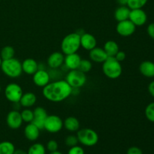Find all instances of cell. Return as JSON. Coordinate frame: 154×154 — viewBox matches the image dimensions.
<instances>
[{"instance_id":"cell-1","label":"cell","mask_w":154,"mask_h":154,"mask_svg":"<svg viewBox=\"0 0 154 154\" xmlns=\"http://www.w3.org/2000/svg\"><path fill=\"white\" fill-rule=\"evenodd\" d=\"M72 93V87L66 80H57L50 82L42 89V95L51 102H61L67 99Z\"/></svg>"},{"instance_id":"cell-2","label":"cell","mask_w":154,"mask_h":154,"mask_svg":"<svg viewBox=\"0 0 154 154\" xmlns=\"http://www.w3.org/2000/svg\"><path fill=\"white\" fill-rule=\"evenodd\" d=\"M81 48V35L72 32L65 36L61 42V51L64 55L75 54Z\"/></svg>"},{"instance_id":"cell-3","label":"cell","mask_w":154,"mask_h":154,"mask_svg":"<svg viewBox=\"0 0 154 154\" xmlns=\"http://www.w3.org/2000/svg\"><path fill=\"white\" fill-rule=\"evenodd\" d=\"M102 72L104 75L110 79H117L122 75L123 68L121 63L117 61L114 57H108L102 63Z\"/></svg>"},{"instance_id":"cell-4","label":"cell","mask_w":154,"mask_h":154,"mask_svg":"<svg viewBox=\"0 0 154 154\" xmlns=\"http://www.w3.org/2000/svg\"><path fill=\"white\" fill-rule=\"evenodd\" d=\"M3 73L10 78H17L22 75V63L17 59L13 58L2 60L1 67Z\"/></svg>"},{"instance_id":"cell-5","label":"cell","mask_w":154,"mask_h":154,"mask_svg":"<svg viewBox=\"0 0 154 154\" xmlns=\"http://www.w3.org/2000/svg\"><path fill=\"white\" fill-rule=\"evenodd\" d=\"M77 138L78 142L86 147H93L99 141L97 132L90 128L79 129L77 132Z\"/></svg>"},{"instance_id":"cell-6","label":"cell","mask_w":154,"mask_h":154,"mask_svg":"<svg viewBox=\"0 0 154 154\" xmlns=\"http://www.w3.org/2000/svg\"><path fill=\"white\" fill-rule=\"evenodd\" d=\"M65 80L72 88L80 89L87 83V75L78 69L69 70Z\"/></svg>"},{"instance_id":"cell-7","label":"cell","mask_w":154,"mask_h":154,"mask_svg":"<svg viewBox=\"0 0 154 154\" xmlns=\"http://www.w3.org/2000/svg\"><path fill=\"white\" fill-rule=\"evenodd\" d=\"M23 94V89L17 83H10L5 89V96L11 103H17L20 102Z\"/></svg>"},{"instance_id":"cell-8","label":"cell","mask_w":154,"mask_h":154,"mask_svg":"<svg viewBox=\"0 0 154 154\" xmlns=\"http://www.w3.org/2000/svg\"><path fill=\"white\" fill-rule=\"evenodd\" d=\"M63 128V120L59 116L53 114L48 115L45 120L44 129L50 133H57Z\"/></svg>"},{"instance_id":"cell-9","label":"cell","mask_w":154,"mask_h":154,"mask_svg":"<svg viewBox=\"0 0 154 154\" xmlns=\"http://www.w3.org/2000/svg\"><path fill=\"white\" fill-rule=\"evenodd\" d=\"M136 27L130 20L128 19L118 22L116 26V31L117 34L122 37H129L135 33Z\"/></svg>"},{"instance_id":"cell-10","label":"cell","mask_w":154,"mask_h":154,"mask_svg":"<svg viewBox=\"0 0 154 154\" xmlns=\"http://www.w3.org/2000/svg\"><path fill=\"white\" fill-rule=\"evenodd\" d=\"M129 20H130L136 26H141L147 23V15L142 8L132 9L129 14Z\"/></svg>"},{"instance_id":"cell-11","label":"cell","mask_w":154,"mask_h":154,"mask_svg":"<svg viewBox=\"0 0 154 154\" xmlns=\"http://www.w3.org/2000/svg\"><path fill=\"white\" fill-rule=\"evenodd\" d=\"M6 123L8 126L11 129H18L20 128L23 123L20 112L17 110H13L8 112L6 117Z\"/></svg>"},{"instance_id":"cell-12","label":"cell","mask_w":154,"mask_h":154,"mask_svg":"<svg viewBox=\"0 0 154 154\" xmlns=\"http://www.w3.org/2000/svg\"><path fill=\"white\" fill-rule=\"evenodd\" d=\"M32 81L35 85L43 88L51 82V76L47 70L39 69L34 75H32Z\"/></svg>"},{"instance_id":"cell-13","label":"cell","mask_w":154,"mask_h":154,"mask_svg":"<svg viewBox=\"0 0 154 154\" xmlns=\"http://www.w3.org/2000/svg\"><path fill=\"white\" fill-rule=\"evenodd\" d=\"M33 114H34V118L32 123L35 125L38 129H44V126H45V120L48 117V114L47 112L46 109L43 107H36L33 110Z\"/></svg>"},{"instance_id":"cell-14","label":"cell","mask_w":154,"mask_h":154,"mask_svg":"<svg viewBox=\"0 0 154 154\" xmlns=\"http://www.w3.org/2000/svg\"><path fill=\"white\" fill-rule=\"evenodd\" d=\"M65 55L62 52L56 51L48 57L47 64L51 69H58L64 64Z\"/></svg>"},{"instance_id":"cell-15","label":"cell","mask_w":154,"mask_h":154,"mask_svg":"<svg viewBox=\"0 0 154 154\" xmlns=\"http://www.w3.org/2000/svg\"><path fill=\"white\" fill-rule=\"evenodd\" d=\"M97 45V41L95 36L90 33L84 32L81 35V47L86 51H91Z\"/></svg>"},{"instance_id":"cell-16","label":"cell","mask_w":154,"mask_h":154,"mask_svg":"<svg viewBox=\"0 0 154 154\" xmlns=\"http://www.w3.org/2000/svg\"><path fill=\"white\" fill-rule=\"evenodd\" d=\"M81 57L78 53L65 55L64 66L67 68L69 71L78 69L80 63H81Z\"/></svg>"},{"instance_id":"cell-17","label":"cell","mask_w":154,"mask_h":154,"mask_svg":"<svg viewBox=\"0 0 154 154\" xmlns=\"http://www.w3.org/2000/svg\"><path fill=\"white\" fill-rule=\"evenodd\" d=\"M89 57L91 61L96 63H103L108 57L103 48H98V47H96L90 51Z\"/></svg>"},{"instance_id":"cell-18","label":"cell","mask_w":154,"mask_h":154,"mask_svg":"<svg viewBox=\"0 0 154 154\" xmlns=\"http://www.w3.org/2000/svg\"><path fill=\"white\" fill-rule=\"evenodd\" d=\"M41 129L32 123H29L24 128V135L30 141H35L39 138Z\"/></svg>"},{"instance_id":"cell-19","label":"cell","mask_w":154,"mask_h":154,"mask_svg":"<svg viewBox=\"0 0 154 154\" xmlns=\"http://www.w3.org/2000/svg\"><path fill=\"white\" fill-rule=\"evenodd\" d=\"M23 72L29 75H32L38 69V63L32 58H27L22 63Z\"/></svg>"},{"instance_id":"cell-20","label":"cell","mask_w":154,"mask_h":154,"mask_svg":"<svg viewBox=\"0 0 154 154\" xmlns=\"http://www.w3.org/2000/svg\"><path fill=\"white\" fill-rule=\"evenodd\" d=\"M139 72L146 78H154V63L149 60L143 61L139 66Z\"/></svg>"},{"instance_id":"cell-21","label":"cell","mask_w":154,"mask_h":154,"mask_svg":"<svg viewBox=\"0 0 154 154\" xmlns=\"http://www.w3.org/2000/svg\"><path fill=\"white\" fill-rule=\"evenodd\" d=\"M36 101H37L36 95L32 92H27L23 94L19 103L23 108H29L34 106L35 104L36 103Z\"/></svg>"},{"instance_id":"cell-22","label":"cell","mask_w":154,"mask_h":154,"mask_svg":"<svg viewBox=\"0 0 154 154\" xmlns=\"http://www.w3.org/2000/svg\"><path fill=\"white\" fill-rule=\"evenodd\" d=\"M80 122L78 120V119L75 117H68L65 119V120L63 121V127H65V129L67 131L70 132H78L80 129Z\"/></svg>"},{"instance_id":"cell-23","label":"cell","mask_w":154,"mask_h":154,"mask_svg":"<svg viewBox=\"0 0 154 154\" xmlns=\"http://www.w3.org/2000/svg\"><path fill=\"white\" fill-rule=\"evenodd\" d=\"M131 9L127 5H120L114 11V18L117 22L126 20L129 17Z\"/></svg>"},{"instance_id":"cell-24","label":"cell","mask_w":154,"mask_h":154,"mask_svg":"<svg viewBox=\"0 0 154 154\" xmlns=\"http://www.w3.org/2000/svg\"><path fill=\"white\" fill-rule=\"evenodd\" d=\"M104 51L107 54L108 57H114L117 53L120 51L119 45L113 40H109L106 42L104 45Z\"/></svg>"},{"instance_id":"cell-25","label":"cell","mask_w":154,"mask_h":154,"mask_svg":"<svg viewBox=\"0 0 154 154\" xmlns=\"http://www.w3.org/2000/svg\"><path fill=\"white\" fill-rule=\"evenodd\" d=\"M16 150L12 142L8 141L0 142V154H14Z\"/></svg>"},{"instance_id":"cell-26","label":"cell","mask_w":154,"mask_h":154,"mask_svg":"<svg viewBox=\"0 0 154 154\" xmlns=\"http://www.w3.org/2000/svg\"><path fill=\"white\" fill-rule=\"evenodd\" d=\"M15 50L11 46H5L0 52V57L2 60H7L14 57Z\"/></svg>"},{"instance_id":"cell-27","label":"cell","mask_w":154,"mask_h":154,"mask_svg":"<svg viewBox=\"0 0 154 154\" xmlns=\"http://www.w3.org/2000/svg\"><path fill=\"white\" fill-rule=\"evenodd\" d=\"M27 154H46V148L41 143H35L30 146Z\"/></svg>"},{"instance_id":"cell-28","label":"cell","mask_w":154,"mask_h":154,"mask_svg":"<svg viewBox=\"0 0 154 154\" xmlns=\"http://www.w3.org/2000/svg\"><path fill=\"white\" fill-rule=\"evenodd\" d=\"M93 64L91 63V60H87V59H81V63H80L79 66H78V70L84 73L87 74L92 69Z\"/></svg>"},{"instance_id":"cell-29","label":"cell","mask_w":154,"mask_h":154,"mask_svg":"<svg viewBox=\"0 0 154 154\" xmlns=\"http://www.w3.org/2000/svg\"><path fill=\"white\" fill-rule=\"evenodd\" d=\"M20 114L23 122L27 123L32 122L33 118H34V114H33V111H32L31 109H29V108H24L20 112Z\"/></svg>"},{"instance_id":"cell-30","label":"cell","mask_w":154,"mask_h":154,"mask_svg":"<svg viewBox=\"0 0 154 154\" xmlns=\"http://www.w3.org/2000/svg\"><path fill=\"white\" fill-rule=\"evenodd\" d=\"M147 1L148 0H128L127 6L131 10L132 9L142 8L147 4Z\"/></svg>"},{"instance_id":"cell-31","label":"cell","mask_w":154,"mask_h":154,"mask_svg":"<svg viewBox=\"0 0 154 154\" xmlns=\"http://www.w3.org/2000/svg\"><path fill=\"white\" fill-rule=\"evenodd\" d=\"M145 117L151 123H154V102H151L147 105L144 111Z\"/></svg>"},{"instance_id":"cell-32","label":"cell","mask_w":154,"mask_h":154,"mask_svg":"<svg viewBox=\"0 0 154 154\" xmlns=\"http://www.w3.org/2000/svg\"><path fill=\"white\" fill-rule=\"evenodd\" d=\"M78 139L77 138V135H69L65 139V144L67 147H72L75 145H78Z\"/></svg>"},{"instance_id":"cell-33","label":"cell","mask_w":154,"mask_h":154,"mask_svg":"<svg viewBox=\"0 0 154 154\" xmlns=\"http://www.w3.org/2000/svg\"><path fill=\"white\" fill-rule=\"evenodd\" d=\"M59 144L57 141L55 140H50L48 143H47V150L50 152H54L56 150H58Z\"/></svg>"},{"instance_id":"cell-34","label":"cell","mask_w":154,"mask_h":154,"mask_svg":"<svg viewBox=\"0 0 154 154\" xmlns=\"http://www.w3.org/2000/svg\"><path fill=\"white\" fill-rule=\"evenodd\" d=\"M68 154H85L84 148L81 146L75 145L74 147H70L68 151Z\"/></svg>"},{"instance_id":"cell-35","label":"cell","mask_w":154,"mask_h":154,"mask_svg":"<svg viewBox=\"0 0 154 154\" xmlns=\"http://www.w3.org/2000/svg\"><path fill=\"white\" fill-rule=\"evenodd\" d=\"M126 54H125L124 51H119L117 53V54L114 56V58H115L117 61H119L120 63H121V62L124 61L125 59H126Z\"/></svg>"},{"instance_id":"cell-36","label":"cell","mask_w":154,"mask_h":154,"mask_svg":"<svg viewBox=\"0 0 154 154\" xmlns=\"http://www.w3.org/2000/svg\"><path fill=\"white\" fill-rule=\"evenodd\" d=\"M126 154H143V152L139 147H131L128 149Z\"/></svg>"},{"instance_id":"cell-37","label":"cell","mask_w":154,"mask_h":154,"mask_svg":"<svg viewBox=\"0 0 154 154\" xmlns=\"http://www.w3.org/2000/svg\"><path fill=\"white\" fill-rule=\"evenodd\" d=\"M147 32L152 39H154V23H151L147 26Z\"/></svg>"},{"instance_id":"cell-38","label":"cell","mask_w":154,"mask_h":154,"mask_svg":"<svg viewBox=\"0 0 154 154\" xmlns=\"http://www.w3.org/2000/svg\"><path fill=\"white\" fill-rule=\"evenodd\" d=\"M148 92L154 98V81H152L148 85Z\"/></svg>"},{"instance_id":"cell-39","label":"cell","mask_w":154,"mask_h":154,"mask_svg":"<svg viewBox=\"0 0 154 154\" xmlns=\"http://www.w3.org/2000/svg\"><path fill=\"white\" fill-rule=\"evenodd\" d=\"M117 2L119 5H127L128 0H117Z\"/></svg>"},{"instance_id":"cell-40","label":"cell","mask_w":154,"mask_h":154,"mask_svg":"<svg viewBox=\"0 0 154 154\" xmlns=\"http://www.w3.org/2000/svg\"><path fill=\"white\" fill-rule=\"evenodd\" d=\"M14 154H27V152L23 150H21V149H17V150H14Z\"/></svg>"},{"instance_id":"cell-41","label":"cell","mask_w":154,"mask_h":154,"mask_svg":"<svg viewBox=\"0 0 154 154\" xmlns=\"http://www.w3.org/2000/svg\"><path fill=\"white\" fill-rule=\"evenodd\" d=\"M49 154H63L62 152L59 151V150H56V151H54V152H50Z\"/></svg>"},{"instance_id":"cell-42","label":"cell","mask_w":154,"mask_h":154,"mask_svg":"<svg viewBox=\"0 0 154 154\" xmlns=\"http://www.w3.org/2000/svg\"><path fill=\"white\" fill-rule=\"evenodd\" d=\"M2 63V58H1V57H0V67H1Z\"/></svg>"},{"instance_id":"cell-43","label":"cell","mask_w":154,"mask_h":154,"mask_svg":"<svg viewBox=\"0 0 154 154\" xmlns=\"http://www.w3.org/2000/svg\"><path fill=\"white\" fill-rule=\"evenodd\" d=\"M1 91H2V87L1 85H0V93H1Z\"/></svg>"},{"instance_id":"cell-44","label":"cell","mask_w":154,"mask_h":154,"mask_svg":"<svg viewBox=\"0 0 154 154\" xmlns=\"http://www.w3.org/2000/svg\"><path fill=\"white\" fill-rule=\"evenodd\" d=\"M114 154H119V153H114Z\"/></svg>"}]
</instances>
